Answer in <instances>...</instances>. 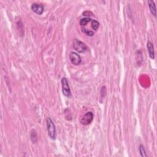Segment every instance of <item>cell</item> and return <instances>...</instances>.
Listing matches in <instances>:
<instances>
[{"label": "cell", "mask_w": 157, "mask_h": 157, "mask_svg": "<svg viewBox=\"0 0 157 157\" xmlns=\"http://www.w3.org/2000/svg\"><path fill=\"white\" fill-rule=\"evenodd\" d=\"M46 124L47 127L48 135L50 136L52 139H56V128L55 124H54L52 120L50 117H47L46 119Z\"/></svg>", "instance_id": "cell-1"}, {"label": "cell", "mask_w": 157, "mask_h": 157, "mask_svg": "<svg viewBox=\"0 0 157 157\" xmlns=\"http://www.w3.org/2000/svg\"><path fill=\"white\" fill-rule=\"evenodd\" d=\"M74 49L78 53H83L87 50V46L82 41L75 39L73 42Z\"/></svg>", "instance_id": "cell-2"}, {"label": "cell", "mask_w": 157, "mask_h": 157, "mask_svg": "<svg viewBox=\"0 0 157 157\" xmlns=\"http://www.w3.org/2000/svg\"><path fill=\"white\" fill-rule=\"evenodd\" d=\"M62 92L63 95L68 98H71V92L70 90V88L68 84V80L66 79V77H63L62 78Z\"/></svg>", "instance_id": "cell-3"}, {"label": "cell", "mask_w": 157, "mask_h": 157, "mask_svg": "<svg viewBox=\"0 0 157 157\" xmlns=\"http://www.w3.org/2000/svg\"><path fill=\"white\" fill-rule=\"evenodd\" d=\"M93 114L92 112H88L81 119V123L83 125H88L92 122Z\"/></svg>", "instance_id": "cell-4"}, {"label": "cell", "mask_w": 157, "mask_h": 157, "mask_svg": "<svg viewBox=\"0 0 157 157\" xmlns=\"http://www.w3.org/2000/svg\"><path fill=\"white\" fill-rule=\"evenodd\" d=\"M69 59L71 60V63L74 64V65H78L80 64L81 62H82V59L80 57V55L77 54L76 52H71L69 54Z\"/></svg>", "instance_id": "cell-5"}, {"label": "cell", "mask_w": 157, "mask_h": 157, "mask_svg": "<svg viewBox=\"0 0 157 157\" xmlns=\"http://www.w3.org/2000/svg\"><path fill=\"white\" fill-rule=\"evenodd\" d=\"M32 9L36 14L38 15L43 14L44 13V6L38 3H33L32 5Z\"/></svg>", "instance_id": "cell-6"}, {"label": "cell", "mask_w": 157, "mask_h": 157, "mask_svg": "<svg viewBox=\"0 0 157 157\" xmlns=\"http://www.w3.org/2000/svg\"><path fill=\"white\" fill-rule=\"evenodd\" d=\"M147 47L149 51V56L151 59L153 60L155 58V52H154V47L153 44L150 41H148L147 43Z\"/></svg>", "instance_id": "cell-7"}, {"label": "cell", "mask_w": 157, "mask_h": 157, "mask_svg": "<svg viewBox=\"0 0 157 157\" xmlns=\"http://www.w3.org/2000/svg\"><path fill=\"white\" fill-rule=\"evenodd\" d=\"M149 4V7L150 9V11L151 12V13L153 15H154L155 17L156 16V7H155V4L153 1L152 0H150V1H148Z\"/></svg>", "instance_id": "cell-8"}, {"label": "cell", "mask_w": 157, "mask_h": 157, "mask_svg": "<svg viewBox=\"0 0 157 157\" xmlns=\"http://www.w3.org/2000/svg\"><path fill=\"white\" fill-rule=\"evenodd\" d=\"M92 20L90 19V18H88V17H86V18H83V19H82L80 22H79V23L81 26H85L86 25L87 23H88L89 22H91Z\"/></svg>", "instance_id": "cell-9"}, {"label": "cell", "mask_w": 157, "mask_h": 157, "mask_svg": "<svg viewBox=\"0 0 157 157\" xmlns=\"http://www.w3.org/2000/svg\"><path fill=\"white\" fill-rule=\"evenodd\" d=\"M100 27V23L98 21H96L95 20H92V28L96 31L98 29V28Z\"/></svg>", "instance_id": "cell-10"}, {"label": "cell", "mask_w": 157, "mask_h": 157, "mask_svg": "<svg viewBox=\"0 0 157 157\" xmlns=\"http://www.w3.org/2000/svg\"><path fill=\"white\" fill-rule=\"evenodd\" d=\"M139 149V152H140L141 155L142 156H147L146 151V150H145L144 147L142 146V145H140Z\"/></svg>", "instance_id": "cell-11"}, {"label": "cell", "mask_w": 157, "mask_h": 157, "mask_svg": "<svg viewBox=\"0 0 157 157\" xmlns=\"http://www.w3.org/2000/svg\"><path fill=\"white\" fill-rule=\"evenodd\" d=\"M82 32L84 33H86L87 36H92L94 35V33L91 32V31H90V30L87 29V28H82Z\"/></svg>", "instance_id": "cell-12"}]
</instances>
